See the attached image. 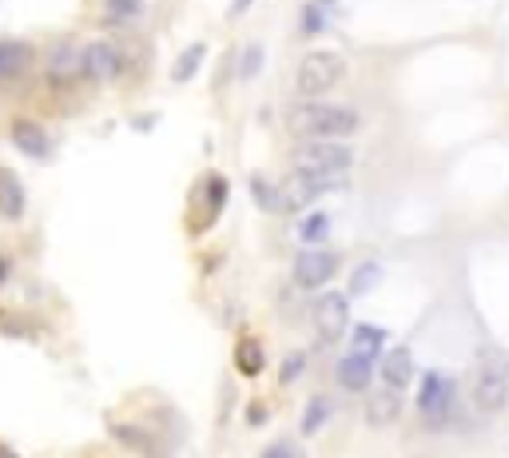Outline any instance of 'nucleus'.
Segmentation results:
<instances>
[{
  "label": "nucleus",
  "mask_w": 509,
  "mask_h": 458,
  "mask_svg": "<svg viewBox=\"0 0 509 458\" xmlns=\"http://www.w3.org/2000/svg\"><path fill=\"white\" fill-rule=\"evenodd\" d=\"M351 164H354V148L346 139H306L295 152V172L323 179L326 187L351 172Z\"/></svg>",
  "instance_id": "nucleus-2"
},
{
  "label": "nucleus",
  "mask_w": 509,
  "mask_h": 458,
  "mask_svg": "<svg viewBox=\"0 0 509 458\" xmlns=\"http://www.w3.org/2000/svg\"><path fill=\"white\" fill-rule=\"evenodd\" d=\"M108 13H112V20H136L139 13H144V0H108Z\"/></svg>",
  "instance_id": "nucleus-25"
},
{
  "label": "nucleus",
  "mask_w": 509,
  "mask_h": 458,
  "mask_svg": "<svg viewBox=\"0 0 509 458\" xmlns=\"http://www.w3.org/2000/svg\"><path fill=\"white\" fill-rule=\"evenodd\" d=\"M410 378H414V355H410V347L386 351V358H382V383L391 386V391H402V386H410Z\"/></svg>",
  "instance_id": "nucleus-13"
},
{
  "label": "nucleus",
  "mask_w": 509,
  "mask_h": 458,
  "mask_svg": "<svg viewBox=\"0 0 509 458\" xmlns=\"http://www.w3.org/2000/svg\"><path fill=\"white\" fill-rule=\"evenodd\" d=\"M278 192H283V207H287V212H298V207L315 204V199L326 192V184H323V179H315V176L291 172L283 184H278Z\"/></svg>",
  "instance_id": "nucleus-9"
},
{
  "label": "nucleus",
  "mask_w": 509,
  "mask_h": 458,
  "mask_svg": "<svg viewBox=\"0 0 509 458\" xmlns=\"http://www.w3.org/2000/svg\"><path fill=\"white\" fill-rule=\"evenodd\" d=\"M474 403H477V411H505V403H509V371H505V363H485L482 371H477L474 378Z\"/></svg>",
  "instance_id": "nucleus-6"
},
{
  "label": "nucleus",
  "mask_w": 509,
  "mask_h": 458,
  "mask_svg": "<svg viewBox=\"0 0 509 458\" xmlns=\"http://www.w3.org/2000/svg\"><path fill=\"white\" fill-rule=\"evenodd\" d=\"M326 13H331V0H311V5H306V13H303V33L306 36L323 33V28H326Z\"/></svg>",
  "instance_id": "nucleus-21"
},
{
  "label": "nucleus",
  "mask_w": 509,
  "mask_h": 458,
  "mask_svg": "<svg viewBox=\"0 0 509 458\" xmlns=\"http://www.w3.org/2000/svg\"><path fill=\"white\" fill-rule=\"evenodd\" d=\"M378 275H382V267H378V263H363V267L354 272V279H351V291H354V295L371 291V287L378 283Z\"/></svg>",
  "instance_id": "nucleus-23"
},
{
  "label": "nucleus",
  "mask_w": 509,
  "mask_h": 458,
  "mask_svg": "<svg viewBox=\"0 0 509 458\" xmlns=\"http://www.w3.org/2000/svg\"><path fill=\"white\" fill-rule=\"evenodd\" d=\"M235 363H239V371L243 375L255 378L259 371H263V347H259L255 339H243V343L235 347Z\"/></svg>",
  "instance_id": "nucleus-19"
},
{
  "label": "nucleus",
  "mask_w": 509,
  "mask_h": 458,
  "mask_svg": "<svg viewBox=\"0 0 509 458\" xmlns=\"http://www.w3.org/2000/svg\"><path fill=\"white\" fill-rule=\"evenodd\" d=\"M251 8V0H231V8H227V16H239V13H247Z\"/></svg>",
  "instance_id": "nucleus-29"
},
{
  "label": "nucleus",
  "mask_w": 509,
  "mask_h": 458,
  "mask_svg": "<svg viewBox=\"0 0 509 458\" xmlns=\"http://www.w3.org/2000/svg\"><path fill=\"white\" fill-rule=\"evenodd\" d=\"M263 458H295V451L287 443H275V446H267L263 451Z\"/></svg>",
  "instance_id": "nucleus-28"
},
{
  "label": "nucleus",
  "mask_w": 509,
  "mask_h": 458,
  "mask_svg": "<svg viewBox=\"0 0 509 458\" xmlns=\"http://www.w3.org/2000/svg\"><path fill=\"white\" fill-rule=\"evenodd\" d=\"M28 68V44H13V40H0V80H13Z\"/></svg>",
  "instance_id": "nucleus-17"
},
{
  "label": "nucleus",
  "mask_w": 509,
  "mask_h": 458,
  "mask_svg": "<svg viewBox=\"0 0 509 458\" xmlns=\"http://www.w3.org/2000/svg\"><path fill=\"white\" fill-rule=\"evenodd\" d=\"M298 235H303V243H315V239H323V235H326V215H323V212L311 215L303 227H298Z\"/></svg>",
  "instance_id": "nucleus-26"
},
{
  "label": "nucleus",
  "mask_w": 509,
  "mask_h": 458,
  "mask_svg": "<svg viewBox=\"0 0 509 458\" xmlns=\"http://www.w3.org/2000/svg\"><path fill=\"white\" fill-rule=\"evenodd\" d=\"M13 139L24 156H33V159L48 156V132L40 124H33V119H13Z\"/></svg>",
  "instance_id": "nucleus-14"
},
{
  "label": "nucleus",
  "mask_w": 509,
  "mask_h": 458,
  "mask_svg": "<svg viewBox=\"0 0 509 458\" xmlns=\"http://www.w3.org/2000/svg\"><path fill=\"white\" fill-rule=\"evenodd\" d=\"M358 112L343 104H323V100H306V104L291 108V128L298 136L311 139H346L358 132Z\"/></svg>",
  "instance_id": "nucleus-1"
},
{
  "label": "nucleus",
  "mask_w": 509,
  "mask_h": 458,
  "mask_svg": "<svg viewBox=\"0 0 509 458\" xmlns=\"http://www.w3.org/2000/svg\"><path fill=\"white\" fill-rule=\"evenodd\" d=\"M335 378H338V386L343 391H371V378H374V363L371 358H363V355H346L343 363L335 367Z\"/></svg>",
  "instance_id": "nucleus-12"
},
{
  "label": "nucleus",
  "mask_w": 509,
  "mask_h": 458,
  "mask_svg": "<svg viewBox=\"0 0 509 458\" xmlns=\"http://www.w3.org/2000/svg\"><path fill=\"white\" fill-rule=\"evenodd\" d=\"M295 283L298 287H326L338 275V252H323V247H306L295 255Z\"/></svg>",
  "instance_id": "nucleus-5"
},
{
  "label": "nucleus",
  "mask_w": 509,
  "mask_h": 458,
  "mask_svg": "<svg viewBox=\"0 0 509 458\" xmlns=\"http://www.w3.org/2000/svg\"><path fill=\"white\" fill-rule=\"evenodd\" d=\"M263 64V44H247L243 48V60H239V80H251Z\"/></svg>",
  "instance_id": "nucleus-24"
},
{
  "label": "nucleus",
  "mask_w": 509,
  "mask_h": 458,
  "mask_svg": "<svg viewBox=\"0 0 509 458\" xmlns=\"http://www.w3.org/2000/svg\"><path fill=\"white\" fill-rule=\"evenodd\" d=\"M303 367H306V358H303V355H287V363H283V383H295Z\"/></svg>",
  "instance_id": "nucleus-27"
},
{
  "label": "nucleus",
  "mask_w": 509,
  "mask_h": 458,
  "mask_svg": "<svg viewBox=\"0 0 509 458\" xmlns=\"http://www.w3.org/2000/svg\"><path fill=\"white\" fill-rule=\"evenodd\" d=\"M382 339H386L382 327H366L363 323L354 331V355H363V358H371V363H374V355L382 351Z\"/></svg>",
  "instance_id": "nucleus-18"
},
{
  "label": "nucleus",
  "mask_w": 509,
  "mask_h": 458,
  "mask_svg": "<svg viewBox=\"0 0 509 458\" xmlns=\"http://www.w3.org/2000/svg\"><path fill=\"white\" fill-rule=\"evenodd\" d=\"M44 72L52 84H72V80L84 76V44L72 36H64V40H56L52 48H48V56H44Z\"/></svg>",
  "instance_id": "nucleus-4"
},
{
  "label": "nucleus",
  "mask_w": 509,
  "mask_h": 458,
  "mask_svg": "<svg viewBox=\"0 0 509 458\" xmlns=\"http://www.w3.org/2000/svg\"><path fill=\"white\" fill-rule=\"evenodd\" d=\"M343 80H346V56L331 52V48H318V52L303 56V64L295 72V88H298V96L318 100V96L335 92Z\"/></svg>",
  "instance_id": "nucleus-3"
},
{
  "label": "nucleus",
  "mask_w": 509,
  "mask_h": 458,
  "mask_svg": "<svg viewBox=\"0 0 509 458\" xmlns=\"http://www.w3.org/2000/svg\"><path fill=\"white\" fill-rule=\"evenodd\" d=\"M84 76L99 80V84L116 80L119 76V48L108 44V40H92V44H84Z\"/></svg>",
  "instance_id": "nucleus-8"
},
{
  "label": "nucleus",
  "mask_w": 509,
  "mask_h": 458,
  "mask_svg": "<svg viewBox=\"0 0 509 458\" xmlns=\"http://www.w3.org/2000/svg\"><path fill=\"white\" fill-rule=\"evenodd\" d=\"M505 371H509V358H505Z\"/></svg>",
  "instance_id": "nucleus-30"
},
{
  "label": "nucleus",
  "mask_w": 509,
  "mask_h": 458,
  "mask_svg": "<svg viewBox=\"0 0 509 458\" xmlns=\"http://www.w3.org/2000/svg\"><path fill=\"white\" fill-rule=\"evenodd\" d=\"M203 56H207V44L203 40H195V44H187L184 52L175 56V64H172V80L175 84H187L195 72H199V64H203Z\"/></svg>",
  "instance_id": "nucleus-16"
},
{
  "label": "nucleus",
  "mask_w": 509,
  "mask_h": 458,
  "mask_svg": "<svg viewBox=\"0 0 509 458\" xmlns=\"http://www.w3.org/2000/svg\"><path fill=\"white\" fill-rule=\"evenodd\" d=\"M450 403H454L450 383H446L442 375H430V378H426V383H422V395H418V406H422V415L434 418V423H442L446 411H450Z\"/></svg>",
  "instance_id": "nucleus-10"
},
{
  "label": "nucleus",
  "mask_w": 509,
  "mask_h": 458,
  "mask_svg": "<svg viewBox=\"0 0 509 458\" xmlns=\"http://www.w3.org/2000/svg\"><path fill=\"white\" fill-rule=\"evenodd\" d=\"M311 323H315L318 339H326V343H331V339H343L346 323H351V303H346V295H338V291L323 295L311 307Z\"/></svg>",
  "instance_id": "nucleus-7"
},
{
  "label": "nucleus",
  "mask_w": 509,
  "mask_h": 458,
  "mask_svg": "<svg viewBox=\"0 0 509 458\" xmlns=\"http://www.w3.org/2000/svg\"><path fill=\"white\" fill-rule=\"evenodd\" d=\"M251 192H255V199H259V207H263V212H287L278 184H267L263 176H255V179H251Z\"/></svg>",
  "instance_id": "nucleus-20"
},
{
  "label": "nucleus",
  "mask_w": 509,
  "mask_h": 458,
  "mask_svg": "<svg viewBox=\"0 0 509 458\" xmlns=\"http://www.w3.org/2000/svg\"><path fill=\"white\" fill-rule=\"evenodd\" d=\"M398 415H402V391L378 386V391L366 395V423L371 426H391Z\"/></svg>",
  "instance_id": "nucleus-11"
},
{
  "label": "nucleus",
  "mask_w": 509,
  "mask_h": 458,
  "mask_svg": "<svg viewBox=\"0 0 509 458\" xmlns=\"http://www.w3.org/2000/svg\"><path fill=\"white\" fill-rule=\"evenodd\" d=\"M326 415H331V398H311V403H306V415H303V434H315L318 426L326 423Z\"/></svg>",
  "instance_id": "nucleus-22"
},
{
  "label": "nucleus",
  "mask_w": 509,
  "mask_h": 458,
  "mask_svg": "<svg viewBox=\"0 0 509 458\" xmlns=\"http://www.w3.org/2000/svg\"><path fill=\"white\" fill-rule=\"evenodd\" d=\"M0 215L5 219L24 215V187H20V179L8 167H0Z\"/></svg>",
  "instance_id": "nucleus-15"
}]
</instances>
